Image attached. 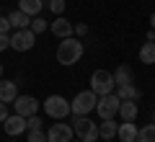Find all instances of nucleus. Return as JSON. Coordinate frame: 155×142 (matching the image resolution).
I'll return each mask as SVG.
<instances>
[{"instance_id": "f257e3e1", "label": "nucleus", "mask_w": 155, "mask_h": 142, "mask_svg": "<svg viewBox=\"0 0 155 142\" xmlns=\"http://www.w3.org/2000/svg\"><path fill=\"white\" fill-rule=\"evenodd\" d=\"M85 54V44L80 41L78 36H67L60 41V47H57V62L65 67L75 65V62H80V57Z\"/></svg>"}, {"instance_id": "f03ea898", "label": "nucleus", "mask_w": 155, "mask_h": 142, "mask_svg": "<svg viewBox=\"0 0 155 142\" xmlns=\"http://www.w3.org/2000/svg\"><path fill=\"white\" fill-rule=\"evenodd\" d=\"M96 104H98V96L93 91H80L75 98L70 101V114L72 116H88L91 111H96Z\"/></svg>"}, {"instance_id": "7ed1b4c3", "label": "nucleus", "mask_w": 155, "mask_h": 142, "mask_svg": "<svg viewBox=\"0 0 155 142\" xmlns=\"http://www.w3.org/2000/svg\"><path fill=\"white\" fill-rule=\"evenodd\" d=\"M72 132L80 142H96L98 140V124L91 116H72Z\"/></svg>"}, {"instance_id": "20e7f679", "label": "nucleus", "mask_w": 155, "mask_h": 142, "mask_svg": "<svg viewBox=\"0 0 155 142\" xmlns=\"http://www.w3.org/2000/svg\"><path fill=\"white\" fill-rule=\"evenodd\" d=\"M91 91H93L96 96L114 93V91H116L114 72H109V70H93V75H91Z\"/></svg>"}, {"instance_id": "39448f33", "label": "nucleus", "mask_w": 155, "mask_h": 142, "mask_svg": "<svg viewBox=\"0 0 155 142\" xmlns=\"http://www.w3.org/2000/svg\"><path fill=\"white\" fill-rule=\"evenodd\" d=\"M41 106H44V114L52 116V119H67L70 116V101L57 96V93L54 96H47V101Z\"/></svg>"}, {"instance_id": "423d86ee", "label": "nucleus", "mask_w": 155, "mask_h": 142, "mask_svg": "<svg viewBox=\"0 0 155 142\" xmlns=\"http://www.w3.org/2000/svg\"><path fill=\"white\" fill-rule=\"evenodd\" d=\"M119 104H122V98H119L116 93H106V96H98L96 114H98L101 119H114L116 111H119Z\"/></svg>"}, {"instance_id": "0eeeda50", "label": "nucleus", "mask_w": 155, "mask_h": 142, "mask_svg": "<svg viewBox=\"0 0 155 142\" xmlns=\"http://www.w3.org/2000/svg\"><path fill=\"white\" fill-rule=\"evenodd\" d=\"M34 44H36V34L31 28H16L11 34V49L16 52H28L34 49Z\"/></svg>"}, {"instance_id": "6e6552de", "label": "nucleus", "mask_w": 155, "mask_h": 142, "mask_svg": "<svg viewBox=\"0 0 155 142\" xmlns=\"http://www.w3.org/2000/svg\"><path fill=\"white\" fill-rule=\"evenodd\" d=\"M72 137H75L72 124H62V119H57V124L47 129V142H72Z\"/></svg>"}, {"instance_id": "1a4fd4ad", "label": "nucleus", "mask_w": 155, "mask_h": 142, "mask_svg": "<svg viewBox=\"0 0 155 142\" xmlns=\"http://www.w3.org/2000/svg\"><path fill=\"white\" fill-rule=\"evenodd\" d=\"M13 106H16V114L26 119V116H34V114H36L41 104H39V101L34 98V96H21V93H18V96H16V101H13Z\"/></svg>"}, {"instance_id": "9d476101", "label": "nucleus", "mask_w": 155, "mask_h": 142, "mask_svg": "<svg viewBox=\"0 0 155 142\" xmlns=\"http://www.w3.org/2000/svg\"><path fill=\"white\" fill-rule=\"evenodd\" d=\"M3 129H5V134L8 137H18V134H23L26 132V119L23 116H18V114H8L5 116V121H3Z\"/></svg>"}, {"instance_id": "9b49d317", "label": "nucleus", "mask_w": 155, "mask_h": 142, "mask_svg": "<svg viewBox=\"0 0 155 142\" xmlns=\"http://www.w3.org/2000/svg\"><path fill=\"white\" fill-rule=\"evenodd\" d=\"M49 31L54 34L57 39H67V36H75V26H72L67 18H62V16H57L54 21L49 23Z\"/></svg>"}, {"instance_id": "f8f14e48", "label": "nucleus", "mask_w": 155, "mask_h": 142, "mask_svg": "<svg viewBox=\"0 0 155 142\" xmlns=\"http://www.w3.org/2000/svg\"><path fill=\"white\" fill-rule=\"evenodd\" d=\"M137 129L140 127L134 121H122L116 129V137H119V142H137Z\"/></svg>"}, {"instance_id": "ddd939ff", "label": "nucleus", "mask_w": 155, "mask_h": 142, "mask_svg": "<svg viewBox=\"0 0 155 142\" xmlns=\"http://www.w3.org/2000/svg\"><path fill=\"white\" fill-rule=\"evenodd\" d=\"M137 114H140L137 101H122L119 104V111H116V116H122V121H134Z\"/></svg>"}, {"instance_id": "4468645a", "label": "nucleus", "mask_w": 155, "mask_h": 142, "mask_svg": "<svg viewBox=\"0 0 155 142\" xmlns=\"http://www.w3.org/2000/svg\"><path fill=\"white\" fill-rule=\"evenodd\" d=\"M16 96H18V85L13 80H3V78H0V101H3V104H13Z\"/></svg>"}, {"instance_id": "2eb2a0df", "label": "nucleus", "mask_w": 155, "mask_h": 142, "mask_svg": "<svg viewBox=\"0 0 155 142\" xmlns=\"http://www.w3.org/2000/svg\"><path fill=\"white\" fill-rule=\"evenodd\" d=\"M116 129H119V124H116L114 119H101V124H98V140H114Z\"/></svg>"}, {"instance_id": "dca6fc26", "label": "nucleus", "mask_w": 155, "mask_h": 142, "mask_svg": "<svg viewBox=\"0 0 155 142\" xmlns=\"http://www.w3.org/2000/svg\"><path fill=\"white\" fill-rule=\"evenodd\" d=\"M44 8V0H18V11H23L26 16H39Z\"/></svg>"}, {"instance_id": "f3484780", "label": "nucleus", "mask_w": 155, "mask_h": 142, "mask_svg": "<svg viewBox=\"0 0 155 142\" xmlns=\"http://www.w3.org/2000/svg\"><path fill=\"white\" fill-rule=\"evenodd\" d=\"M132 80H134V72H132L129 65H119L114 70V83L116 85H127V83H132Z\"/></svg>"}, {"instance_id": "a211bd4d", "label": "nucleus", "mask_w": 155, "mask_h": 142, "mask_svg": "<svg viewBox=\"0 0 155 142\" xmlns=\"http://www.w3.org/2000/svg\"><path fill=\"white\" fill-rule=\"evenodd\" d=\"M140 62L142 65H155V41H145L140 47Z\"/></svg>"}, {"instance_id": "6ab92c4d", "label": "nucleus", "mask_w": 155, "mask_h": 142, "mask_svg": "<svg viewBox=\"0 0 155 142\" xmlns=\"http://www.w3.org/2000/svg\"><path fill=\"white\" fill-rule=\"evenodd\" d=\"M8 21H11L13 28H28V23H31V16H26L23 11H13L8 13Z\"/></svg>"}, {"instance_id": "aec40b11", "label": "nucleus", "mask_w": 155, "mask_h": 142, "mask_svg": "<svg viewBox=\"0 0 155 142\" xmlns=\"http://www.w3.org/2000/svg\"><path fill=\"white\" fill-rule=\"evenodd\" d=\"M116 96H119L122 101H137L140 91L132 85V83H127V85H116Z\"/></svg>"}, {"instance_id": "412c9836", "label": "nucleus", "mask_w": 155, "mask_h": 142, "mask_svg": "<svg viewBox=\"0 0 155 142\" xmlns=\"http://www.w3.org/2000/svg\"><path fill=\"white\" fill-rule=\"evenodd\" d=\"M137 142H155V124L153 121L137 129Z\"/></svg>"}, {"instance_id": "4be33fe9", "label": "nucleus", "mask_w": 155, "mask_h": 142, "mask_svg": "<svg viewBox=\"0 0 155 142\" xmlns=\"http://www.w3.org/2000/svg\"><path fill=\"white\" fill-rule=\"evenodd\" d=\"M28 28H31V31L39 36V34H44V31H47V21H44L41 16H34V18H31V23H28Z\"/></svg>"}, {"instance_id": "5701e85b", "label": "nucleus", "mask_w": 155, "mask_h": 142, "mask_svg": "<svg viewBox=\"0 0 155 142\" xmlns=\"http://www.w3.org/2000/svg\"><path fill=\"white\" fill-rule=\"evenodd\" d=\"M26 142H47V132L44 129H28Z\"/></svg>"}, {"instance_id": "b1692460", "label": "nucleus", "mask_w": 155, "mask_h": 142, "mask_svg": "<svg viewBox=\"0 0 155 142\" xmlns=\"http://www.w3.org/2000/svg\"><path fill=\"white\" fill-rule=\"evenodd\" d=\"M47 5H49V11L54 13V16H62V13H65V0H49V3H47Z\"/></svg>"}, {"instance_id": "393cba45", "label": "nucleus", "mask_w": 155, "mask_h": 142, "mask_svg": "<svg viewBox=\"0 0 155 142\" xmlns=\"http://www.w3.org/2000/svg\"><path fill=\"white\" fill-rule=\"evenodd\" d=\"M41 116L39 114H34V116H26V129H41Z\"/></svg>"}, {"instance_id": "a878e982", "label": "nucleus", "mask_w": 155, "mask_h": 142, "mask_svg": "<svg viewBox=\"0 0 155 142\" xmlns=\"http://www.w3.org/2000/svg\"><path fill=\"white\" fill-rule=\"evenodd\" d=\"M11 31H13V26L8 21V16H0V34H11Z\"/></svg>"}, {"instance_id": "bb28decb", "label": "nucleus", "mask_w": 155, "mask_h": 142, "mask_svg": "<svg viewBox=\"0 0 155 142\" xmlns=\"http://www.w3.org/2000/svg\"><path fill=\"white\" fill-rule=\"evenodd\" d=\"M11 47V34H0V52Z\"/></svg>"}, {"instance_id": "cd10ccee", "label": "nucleus", "mask_w": 155, "mask_h": 142, "mask_svg": "<svg viewBox=\"0 0 155 142\" xmlns=\"http://www.w3.org/2000/svg\"><path fill=\"white\" fill-rule=\"evenodd\" d=\"M85 34H88V26H85V23H78L75 26V36H85Z\"/></svg>"}, {"instance_id": "c85d7f7f", "label": "nucleus", "mask_w": 155, "mask_h": 142, "mask_svg": "<svg viewBox=\"0 0 155 142\" xmlns=\"http://www.w3.org/2000/svg\"><path fill=\"white\" fill-rule=\"evenodd\" d=\"M5 116H8V104L0 101V121H5Z\"/></svg>"}, {"instance_id": "c756f323", "label": "nucleus", "mask_w": 155, "mask_h": 142, "mask_svg": "<svg viewBox=\"0 0 155 142\" xmlns=\"http://www.w3.org/2000/svg\"><path fill=\"white\" fill-rule=\"evenodd\" d=\"M150 26H153V31H155V13H150Z\"/></svg>"}, {"instance_id": "7c9ffc66", "label": "nucleus", "mask_w": 155, "mask_h": 142, "mask_svg": "<svg viewBox=\"0 0 155 142\" xmlns=\"http://www.w3.org/2000/svg\"><path fill=\"white\" fill-rule=\"evenodd\" d=\"M0 78H3V62H0Z\"/></svg>"}, {"instance_id": "2f4dec72", "label": "nucleus", "mask_w": 155, "mask_h": 142, "mask_svg": "<svg viewBox=\"0 0 155 142\" xmlns=\"http://www.w3.org/2000/svg\"><path fill=\"white\" fill-rule=\"evenodd\" d=\"M153 124H155V111H153Z\"/></svg>"}, {"instance_id": "473e14b6", "label": "nucleus", "mask_w": 155, "mask_h": 142, "mask_svg": "<svg viewBox=\"0 0 155 142\" xmlns=\"http://www.w3.org/2000/svg\"><path fill=\"white\" fill-rule=\"evenodd\" d=\"M11 142H16V140H11Z\"/></svg>"}]
</instances>
